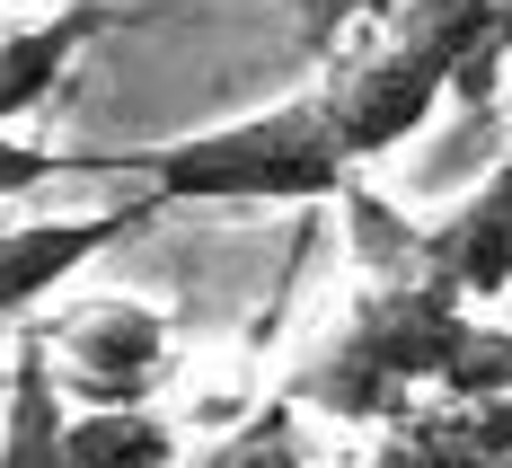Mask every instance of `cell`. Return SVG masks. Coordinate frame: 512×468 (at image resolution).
Wrapping results in <instances>:
<instances>
[{
	"label": "cell",
	"mask_w": 512,
	"mask_h": 468,
	"mask_svg": "<svg viewBox=\"0 0 512 468\" xmlns=\"http://www.w3.org/2000/svg\"><path fill=\"white\" fill-rule=\"evenodd\" d=\"M106 168L115 177L133 168L159 204H345L362 186V168L336 142L327 89L239 115V124H212V133H186V142H159V151L106 159Z\"/></svg>",
	"instance_id": "6da1fadb"
},
{
	"label": "cell",
	"mask_w": 512,
	"mask_h": 468,
	"mask_svg": "<svg viewBox=\"0 0 512 468\" xmlns=\"http://www.w3.org/2000/svg\"><path fill=\"white\" fill-rule=\"evenodd\" d=\"M468 345H477V310H468L460 292H442L433 274H389L292 371V398L318 407V416H336V424H380V416L407 407L415 380L442 389Z\"/></svg>",
	"instance_id": "7a4b0ae2"
},
{
	"label": "cell",
	"mask_w": 512,
	"mask_h": 468,
	"mask_svg": "<svg viewBox=\"0 0 512 468\" xmlns=\"http://www.w3.org/2000/svg\"><path fill=\"white\" fill-rule=\"evenodd\" d=\"M442 106H460L451 98V62H442V45H424L407 27H380V45L354 53V62L327 80V115H336V142H345L354 168L407 151Z\"/></svg>",
	"instance_id": "3957f363"
},
{
	"label": "cell",
	"mask_w": 512,
	"mask_h": 468,
	"mask_svg": "<svg viewBox=\"0 0 512 468\" xmlns=\"http://www.w3.org/2000/svg\"><path fill=\"white\" fill-rule=\"evenodd\" d=\"M45 345L71 407H151V389L168 380V318L142 301H89L71 318H45Z\"/></svg>",
	"instance_id": "277c9868"
},
{
	"label": "cell",
	"mask_w": 512,
	"mask_h": 468,
	"mask_svg": "<svg viewBox=\"0 0 512 468\" xmlns=\"http://www.w3.org/2000/svg\"><path fill=\"white\" fill-rule=\"evenodd\" d=\"M415 274L460 292L468 310H504V292H512V151L486 168L477 195H460L442 221H424Z\"/></svg>",
	"instance_id": "5b68a950"
},
{
	"label": "cell",
	"mask_w": 512,
	"mask_h": 468,
	"mask_svg": "<svg viewBox=\"0 0 512 468\" xmlns=\"http://www.w3.org/2000/svg\"><path fill=\"white\" fill-rule=\"evenodd\" d=\"M151 212H168V204H159V195H133L124 212H62V221H18V230H0V318H27L89 257H106L115 239H133Z\"/></svg>",
	"instance_id": "8992f818"
},
{
	"label": "cell",
	"mask_w": 512,
	"mask_h": 468,
	"mask_svg": "<svg viewBox=\"0 0 512 468\" xmlns=\"http://www.w3.org/2000/svg\"><path fill=\"white\" fill-rule=\"evenodd\" d=\"M389 27L442 45L460 106H495V89H504V71H512V0H407Z\"/></svg>",
	"instance_id": "52a82bcc"
},
{
	"label": "cell",
	"mask_w": 512,
	"mask_h": 468,
	"mask_svg": "<svg viewBox=\"0 0 512 468\" xmlns=\"http://www.w3.org/2000/svg\"><path fill=\"white\" fill-rule=\"evenodd\" d=\"M71 389L53 371L45 327H18L9 345V389H0V468H62L71 451Z\"/></svg>",
	"instance_id": "ba28073f"
},
{
	"label": "cell",
	"mask_w": 512,
	"mask_h": 468,
	"mask_svg": "<svg viewBox=\"0 0 512 468\" xmlns=\"http://www.w3.org/2000/svg\"><path fill=\"white\" fill-rule=\"evenodd\" d=\"M98 27H106V0H80V9H53L45 27H18V36H0V133L53 98V80L71 71V53L89 45Z\"/></svg>",
	"instance_id": "9c48e42d"
},
{
	"label": "cell",
	"mask_w": 512,
	"mask_h": 468,
	"mask_svg": "<svg viewBox=\"0 0 512 468\" xmlns=\"http://www.w3.org/2000/svg\"><path fill=\"white\" fill-rule=\"evenodd\" d=\"M62 468H186V442L159 407H80Z\"/></svg>",
	"instance_id": "30bf717a"
},
{
	"label": "cell",
	"mask_w": 512,
	"mask_h": 468,
	"mask_svg": "<svg viewBox=\"0 0 512 468\" xmlns=\"http://www.w3.org/2000/svg\"><path fill=\"white\" fill-rule=\"evenodd\" d=\"M98 159H71L53 151V142H18V133H0V204H18V195H36L53 177H89Z\"/></svg>",
	"instance_id": "8fae6325"
},
{
	"label": "cell",
	"mask_w": 512,
	"mask_h": 468,
	"mask_svg": "<svg viewBox=\"0 0 512 468\" xmlns=\"http://www.w3.org/2000/svg\"><path fill=\"white\" fill-rule=\"evenodd\" d=\"M336 9H345V18H354V27H389V18H398V9H407V0H336Z\"/></svg>",
	"instance_id": "7c38bea8"
},
{
	"label": "cell",
	"mask_w": 512,
	"mask_h": 468,
	"mask_svg": "<svg viewBox=\"0 0 512 468\" xmlns=\"http://www.w3.org/2000/svg\"><path fill=\"white\" fill-rule=\"evenodd\" d=\"M283 468H345V460H283Z\"/></svg>",
	"instance_id": "4fadbf2b"
},
{
	"label": "cell",
	"mask_w": 512,
	"mask_h": 468,
	"mask_svg": "<svg viewBox=\"0 0 512 468\" xmlns=\"http://www.w3.org/2000/svg\"><path fill=\"white\" fill-rule=\"evenodd\" d=\"M0 389H9V354H0Z\"/></svg>",
	"instance_id": "5bb4252c"
},
{
	"label": "cell",
	"mask_w": 512,
	"mask_h": 468,
	"mask_svg": "<svg viewBox=\"0 0 512 468\" xmlns=\"http://www.w3.org/2000/svg\"><path fill=\"white\" fill-rule=\"evenodd\" d=\"M504 327H512V292H504Z\"/></svg>",
	"instance_id": "9a60e30c"
}]
</instances>
